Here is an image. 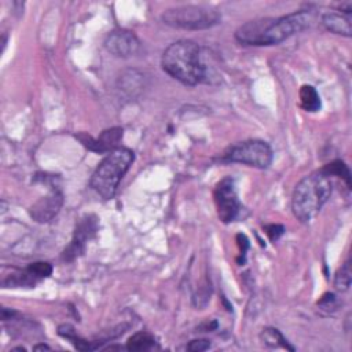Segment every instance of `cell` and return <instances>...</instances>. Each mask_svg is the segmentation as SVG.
I'll return each mask as SVG.
<instances>
[{"mask_svg":"<svg viewBox=\"0 0 352 352\" xmlns=\"http://www.w3.org/2000/svg\"><path fill=\"white\" fill-rule=\"evenodd\" d=\"M260 337H261V340H263L267 345H270V346H279V345H282V346H285V348H287V349H290V351L294 349L293 346H290V345L287 344V341L285 340V337L280 334V331H279L278 329H274V327L263 329Z\"/></svg>","mask_w":352,"mask_h":352,"instance_id":"cell-16","label":"cell"},{"mask_svg":"<svg viewBox=\"0 0 352 352\" xmlns=\"http://www.w3.org/2000/svg\"><path fill=\"white\" fill-rule=\"evenodd\" d=\"M351 263L349 260H346L341 268H338L337 274H336V278H334V286L337 290H341V292H345L349 289L351 286V279H352V275H351Z\"/></svg>","mask_w":352,"mask_h":352,"instance_id":"cell-17","label":"cell"},{"mask_svg":"<svg viewBox=\"0 0 352 352\" xmlns=\"http://www.w3.org/2000/svg\"><path fill=\"white\" fill-rule=\"evenodd\" d=\"M223 160L264 169L272 162V150L264 140L250 139L232 146Z\"/></svg>","mask_w":352,"mask_h":352,"instance_id":"cell-6","label":"cell"},{"mask_svg":"<svg viewBox=\"0 0 352 352\" xmlns=\"http://www.w3.org/2000/svg\"><path fill=\"white\" fill-rule=\"evenodd\" d=\"M209 346H210V342L208 340H192L187 345V349L192 351V352H202V351L209 349Z\"/></svg>","mask_w":352,"mask_h":352,"instance_id":"cell-19","label":"cell"},{"mask_svg":"<svg viewBox=\"0 0 352 352\" xmlns=\"http://www.w3.org/2000/svg\"><path fill=\"white\" fill-rule=\"evenodd\" d=\"M104 47L110 54L116 56L128 58L135 55L139 51L140 43L132 32L120 29V30H113L111 33L107 34L104 40Z\"/></svg>","mask_w":352,"mask_h":352,"instance_id":"cell-9","label":"cell"},{"mask_svg":"<svg viewBox=\"0 0 352 352\" xmlns=\"http://www.w3.org/2000/svg\"><path fill=\"white\" fill-rule=\"evenodd\" d=\"M135 160L133 151L117 147L100 161L91 177V187L104 199L114 198L122 176L128 172Z\"/></svg>","mask_w":352,"mask_h":352,"instance_id":"cell-4","label":"cell"},{"mask_svg":"<svg viewBox=\"0 0 352 352\" xmlns=\"http://www.w3.org/2000/svg\"><path fill=\"white\" fill-rule=\"evenodd\" d=\"M98 231V219L94 214H85L76 226L73 239L67 245V248L62 253V258L65 261H73L78 256H81L85 250L87 242L96 234Z\"/></svg>","mask_w":352,"mask_h":352,"instance_id":"cell-8","label":"cell"},{"mask_svg":"<svg viewBox=\"0 0 352 352\" xmlns=\"http://www.w3.org/2000/svg\"><path fill=\"white\" fill-rule=\"evenodd\" d=\"M265 232L272 241H276L285 232V228L280 224H270L265 227Z\"/></svg>","mask_w":352,"mask_h":352,"instance_id":"cell-20","label":"cell"},{"mask_svg":"<svg viewBox=\"0 0 352 352\" xmlns=\"http://www.w3.org/2000/svg\"><path fill=\"white\" fill-rule=\"evenodd\" d=\"M165 25L187 29V30H198V29H209L217 25L221 21V14L213 7L209 6H179L173 8H168L161 15Z\"/></svg>","mask_w":352,"mask_h":352,"instance_id":"cell-5","label":"cell"},{"mask_svg":"<svg viewBox=\"0 0 352 352\" xmlns=\"http://www.w3.org/2000/svg\"><path fill=\"white\" fill-rule=\"evenodd\" d=\"M300 104L305 111H318L320 109V96L315 87L302 85L300 88Z\"/></svg>","mask_w":352,"mask_h":352,"instance_id":"cell-13","label":"cell"},{"mask_svg":"<svg viewBox=\"0 0 352 352\" xmlns=\"http://www.w3.org/2000/svg\"><path fill=\"white\" fill-rule=\"evenodd\" d=\"M333 191L331 177L320 169L301 179L292 197V209L301 223L312 220L327 202Z\"/></svg>","mask_w":352,"mask_h":352,"instance_id":"cell-3","label":"cell"},{"mask_svg":"<svg viewBox=\"0 0 352 352\" xmlns=\"http://www.w3.org/2000/svg\"><path fill=\"white\" fill-rule=\"evenodd\" d=\"M318 304H319L320 307H323V308H329V307L336 308V296L327 293V294H324V296L318 301Z\"/></svg>","mask_w":352,"mask_h":352,"instance_id":"cell-21","label":"cell"},{"mask_svg":"<svg viewBox=\"0 0 352 352\" xmlns=\"http://www.w3.org/2000/svg\"><path fill=\"white\" fill-rule=\"evenodd\" d=\"M63 204V195L59 188H52L45 197H41L36 201L30 209V216L38 223H48L51 221L58 212L60 210Z\"/></svg>","mask_w":352,"mask_h":352,"instance_id":"cell-10","label":"cell"},{"mask_svg":"<svg viewBox=\"0 0 352 352\" xmlns=\"http://www.w3.org/2000/svg\"><path fill=\"white\" fill-rule=\"evenodd\" d=\"M28 271H29L34 278H37V279L40 280V279L48 278V276L52 274V267H51V264L47 263V261H36V263H32V264L28 267Z\"/></svg>","mask_w":352,"mask_h":352,"instance_id":"cell-18","label":"cell"},{"mask_svg":"<svg viewBox=\"0 0 352 352\" xmlns=\"http://www.w3.org/2000/svg\"><path fill=\"white\" fill-rule=\"evenodd\" d=\"M323 173H326L327 176L333 177V176H337V177H341L346 186L349 187L351 186V172L346 166V164L341 160H337V161H333L327 165H324L322 169H320Z\"/></svg>","mask_w":352,"mask_h":352,"instance_id":"cell-15","label":"cell"},{"mask_svg":"<svg viewBox=\"0 0 352 352\" xmlns=\"http://www.w3.org/2000/svg\"><path fill=\"white\" fill-rule=\"evenodd\" d=\"M161 65L170 77L186 85L209 81L202 48L192 40L183 38L172 43L164 51Z\"/></svg>","mask_w":352,"mask_h":352,"instance_id":"cell-2","label":"cell"},{"mask_svg":"<svg viewBox=\"0 0 352 352\" xmlns=\"http://www.w3.org/2000/svg\"><path fill=\"white\" fill-rule=\"evenodd\" d=\"M312 22L311 10H300L276 18H257L241 25L235 32V38L245 45H274L309 28Z\"/></svg>","mask_w":352,"mask_h":352,"instance_id":"cell-1","label":"cell"},{"mask_svg":"<svg viewBox=\"0 0 352 352\" xmlns=\"http://www.w3.org/2000/svg\"><path fill=\"white\" fill-rule=\"evenodd\" d=\"M322 25L331 33L349 37L352 34L351 26V14L342 11H329L322 15Z\"/></svg>","mask_w":352,"mask_h":352,"instance_id":"cell-12","label":"cell"},{"mask_svg":"<svg viewBox=\"0 0 352 352\" xmlns=\"http://www.w3.org/2000/svg\"><path fill=\"white\" fill-rule=\"evenodd\" d=\"M213 197L219 219L223 223L234 221L241 212V204L238 199L234 179L224 177L223 180H220L214 188Z\"/></svg>","mask_w":352,"mask_h":352,"instance_id":"cell-7","label":"cell"},{"mask_svg":"<svg viewBox=\"0 0 352 352\" xmlns=\"http://www.w3.org/2000/svg\"><path fill=\"white\" fill-rule=\"evenodd\" d=\"M122 132H124L122 128L116 126V128L103 131L98 139H94L85 133L78 135V139L89 150L96 151V153H106V151H111L118 147V143L121 142L122 135H124Z\"/></svg>","mask_w":352,"mask_h":352,"instance_id":"cell-11","label":"cell"},{"mask_svg":"<svg viewBox=\"0 0 352 352\" xmlns=\"http://www.w3.org/2000/svg\"><path fill=\"white\" fill-rule=\"evenodd\" d=\"M154 344H155V338L153 334L147 331H138L132 337H129V340L126 341V349L132 352H143V351L151 349Z\"/></svg>","mask_w":352,"mask_h":352,"instance_id":"cell-14","label":"cell"},{"mask_svg":"<svg viewBox=\"0 0 352 352\" xmlns=\"http://www.w3.org/2000/svg\"><path fill=\"white\" fill-rule=\"evenodd\" d=\"M33 349H34V351H38V349H50V346L45 345V344H38V345H34Z\"/></svg>","mask_w":352,"mask_h":352,"instance_id":"cell-22","label":"cell"}]
</instances>
